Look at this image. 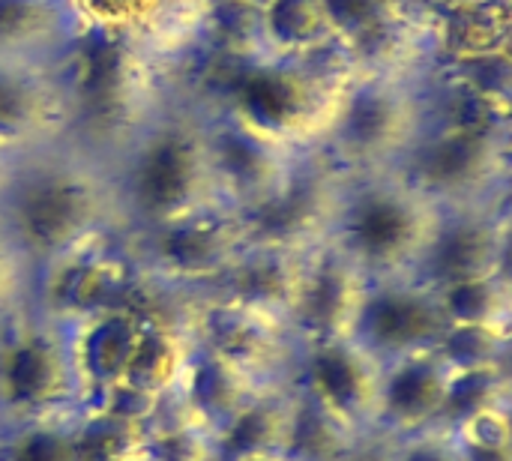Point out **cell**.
<instances>
[{
  "label": "cell",
  "instance_id": "obj_1",
  "mask_svg": "<svg viewBox=\"0 0 512 461\" xmlns=\"http://www.w3.org/2000/svg\"><path fill=\"white\" fill-rule=\"evenodd\" d=\"M351 78L354 69L339 48L309 60L207 54L177 84L255 135L294 153H321Z\"/></svg>",
  "mask_w": 512,
  "mask_h": 461
},
{
  "label": "cell",
  "instance_id": "obj_2",
  "mask_svg": "<svg viewBox=\"0 0 512 461\" xmlns=\"http://www.w3.org/2000/svg\"><path fill=\"white\" fill-rule=\"evenodd\" d=\"M0 228L36 270L123 234L108 165L60 138L18 156L0 195Z\"/></svg>",
  "mask_w": 512,
  "mask_h": 461
},
{
  "label": "cell",
  "instance_id": "obj_3",
  "mask_svg": "<svg viewBox=\"0 0 512 461\" xmlns=\"http://www.w3.org/2000/svg\"><path fill=\"white\" fill-rule=\"evenodd\" d=\"M105 165L123 234L225 207L213 177L204 105L177 81L156 114Z\"/></svg>",
  "mask_w": 512,
  "mask_h": 461
},
{
  "label": "cell",
  "instance_id": "obj_4",
  "mask_svg": "<svg viewBox=\"0 0 512 461\" xmlns=\"http://www.w3.org/2000/svg\"><path fill=\"white\" fill-rule=\"evenodd\" d=\"M66 90V138L108 162L168 99L174 78L138 48L81 36L57 63Z\"/></svg>",
  "mask_w": 512,
  "mask_h": 461
},
{
  "label": "cell",
  "instance_id": "obj_5",
  "mask_svg": "<svg viewBox=\"0 0 512 461\" xmlns=\"http://www.w3.org/2000/svg\"><path fill=\"white\" fill-rule=\"evenodd\" d=\"M441 216L444 207L396 168L345 174L327 243L372 282L414 276Z\"/></svg>",
  "mask_w": 512,
  "mask_h": 461
},
{
  "label": "cell",
  "instance_id": "obj_6",
  "mask_svg": "<svg viewBox=\"0 0 512 461\" xmlns=\"http://www.w3.org/2000/svg\"><path fill=\"white\" fill-rule=\"evenodd\" d=\"M432 78L354 72L321 156L342 174L396 168L432 123Z\"/></svg>",
  "mask_w": 512,
  "mask_h": 461
},
{
  "label": "cell",
  "instance_id": "obj_7",
  "mask_svg": "<svg viewBox=\"0 0 512 461\" xmlns=\"http://www.w3.org/2000/svg\"><path fill=\"white\" fill-rule=\"evenodd\" d=\"M396 171L441 207L507 204L512 123H450L432 117Z\"/></svg>",
  "mask_w": 512,
  "mask_h": 461
},
{
  "label": "cell",
  "instance_id": "obj_8",
  "mask_svg": "<svg viewBox=\"0 0 512 461\" xmlns=\"http://www.w3.org/2000/svg\"><path fill=\"white\" fill-rule=\"evenodd\" d=\"M81 402L66 321L33 303L0 318V423L69 411Z\"/></svg>",
  "mask_w": 512,
  "mask_h": 461
},
{
  "label": "cell",
  "instance_id": "obj_9",
  "mask_svg": "<svg viewBox=\"0 0 512 461\" xmlns=\"http://www.w3.org/2000/svg\"><path fill=\"white\" fill-rule=\"evenodd\" d=\"M138 270L162 291L198 297L219 285L249 246L246 219L228 207L192 213L144 234H123Z\"/></svg>",
  "mask_w": 512,
  "mask_h": 461
},
{
  "label": "cell",
  "instance_id": "obj_10",
  "mask_svg": "<svg viewBox=\"0 0 512 461\" xmlns=\"http://www.w3.org/2000/svg\"><path fill=\"white\" fill-rule=\"evenodd\" d=\"M81 36L138 48L180 81L207 57L213 0H66Z\"/></svg>",
  "mask_w": 512,
  "mask_h": 461
},
{
  "label": "cell",
  "instance_id": "obj_11",
  "mask_svg": "<svg viewBox=\"0 0 512 461\" xmlns=\"http://www.w3.org/2000/svg\"><path fill=\"white\" fill-rule=\"evenodd\" d=\"M384 369L387 363L357 336L294 342L288 381L366 444H375Z\"/></svg>",
  "mask_w": 512,
  "mask_h": 461
},
{
  "label": "cell",
  "instance_id": "obj_12",
  "mask_svg": "<svg viewBox=\"0 0 512 461\" xmlns=\"http://www.w3.org/2000/svg\"><path fill=\"white\" fill-rule=\"evenodd\" d=\"M342 183L345 174L330 159L309 153L276 189V195L243 216L249 240L288 249H312L324 243L336 216Z\"/></svg>",
  "mask_w": 512,
  "mask_h": 461
},
{
  "label": "cell",
  "instance_id": "obj_13",
  "mask_svg": "<svg viewBox=\"0 0 512 461\" xmlns=\"http://www.w3.org/2000/svg\"><path fill=\"white\" fill-rule=\"evenodd\" d=\"M512 207L474 204L444 207L441 225L417 267V279L444 288L510 270Z\"/></svg>",
  "mask_w": 512,
  "mask_h": 461
},
{
  "label": "cell",
  "instance_id": "obj_14",
  "mask_svg": "<svg viewBox=\"0 0 512 461\" xmlns=\"http://www.w3.org/2000/svg\"><path fill=\"white\" fill-rule=\"evenodd\" d=\"M207 117V144L219 198L228 210L246 216L261 207L276 189L294 174V168L309 153H294L252 129L240 126L237 120L225 117L204 105Z\"/></svg>",
  "mask_w": 512,
  "mask_h": 461
},
{
  "label": "cell",
  "instance_id": "obj_15",
  "mask_svg": "<svg viewBox=\"0 0 512 461\" xmlns=\"http://www.w3.org/2000/svg\"><path fill=\"white\" fill-rule=\"evenodd\" d=\"M447 327L450 324L444 318L438 288L417 276H396L369 285L354 336L384 363H390L438 348Z\"/></svg>",
  "mask_w": 512,
  "mask_h": 461
},
{
  "label": "cell",
  "instance_id": "obj_16",
  "mask_svg": "<svg viewBox=\"0 0 512 461\" xmlns=\"http://www.w3.org/2000/svg\"><path fill=\"white\" fill-rule=\"evenodd\" d=\"M372 279L354 267L327 240L309 255L306 276L291 309L288 327L294 342L345 339L357 333Z\"/></svg>",
  "mask_w": 512,
  "mask_h": 461
},
{
  "label": "cell",
  "instance_id": "obj_17",
  "mask_svg": "<svg viewBox=\"0 0 512 461\" xmlns=\"http://www.w3.org/2000/svg\"><path fill=\"white\" fill-rule=\"evenodd\" d=\"M66 132L69 108L57 63H0V150L24 156Z\"/></svg>",
  "mask_w": 512,
  "mask_h": 461
},
{
  "label": "cell",
  "instance_id": "obj_18",
  "mask_svg": "<svg viewBox=\"0 0 512 461\" xmlns=\"http://www.w3.org/2000/svg\"><path fill=\"white\" fill-rule=\"evenodd\" d=\"M456 369L438 348L390 360L381 387L378 441H399L426 429H438Z\"/></svg>",
  "mask_w": 512,
  "mask_h": 461
},
{
  "label": "cell",
  "instance_id": "obj_19",
  "mask_svg": "<svg viewBox=\"0 0 512 461\" xmlns=\"http://www.w3.org/2000/svg\"><path fill=\"white\" fill-rule=\"evenodd\" d=\"M312 249H288V246H270V243L249 240L243 255L231 264V270L207 294L258 309V312L273 315L288 324Z\"/></svg>",
  "mask_w": 512,
  "mask_h": 461
},
{
  "label": "cell",
  "instance_id": "obj_20",
  "mask_svg": "<svg viewBox=\"0 0 512 461\" xmlns=\"http://www.w3.org/2000/svg\"><path fill=\"white\" fill-rule=\"evenodd\" d=\"M258 57L309 60L342 48L327 0H258Z\"/></svg>",
  "mask_w": 512,
  "mask_h": 461
},
{
  "label": "cell",
  "instance_id": "obj_21",
  "mask_svg": "<svg viewBox=\"0 0 512 461\" xmlns=\"http://www.w3.org/2000/svg\"><path fill=\"white\" fill-rule=\"evenodd\" d=\"M78 39L66 0H0V63H60Z\"/></svg>",
  "mask_w": 512,
  "mask_h": 461
},
{
  "label": "cell",
  "instance_id": "obj_22",
  "mask_svg": "<svg viewBox=\"0 0 512 461\" xmlns=\"http://www.w3.org/2000/svg\"><path fill=\"white\" fill-rule=\"evenodd\" d=\"M297 396L285 381L264 384L255 396L216 432V444L222 456H246V453H288L291 429H294Z\"/></svg>",
  "mask_w": 512,
  "mask_h": 461
},
{
  "label": "cell",
  "instance_id": "obj_23",
  "mask_svg": "<svg viewBox=\"0 0 512 461\" xmlns=\"http://www.w3.org/2000/svg\"><path fill=\"white\" fill-rule=\"evenodd\" d=\"M441 60L510 51V0H477L435 12Z\"/></svg>",
  "mask_w": 512,
  "mask_h": 461
},
{
  "label": "cell",
  "instance_id": "obj_24",
  "mask_svg": "<svg viewBox=\"0 0 512 461\" xmlns=\"http://www.w3.org/2000/svg\"><path fill=\"white\" fill-rule=\"evenodd\" d=\"M81 405L15 423H0V461H84Z\"/></svg>",
  "mask_w": 512,
  "mask_h": 461
},
{
  "label": "cell",
  "instance_id": "obj_25",
  "mask_svg": "<svg viewBox=\"0 0 512 461\" xmlns=\"http://www.w3.org/2000/svg\"><path fill=\"white\" fill-rule=\"evenodd\" d=\"M438 300L450 327L512 330V273L444 285L438 288Z\"/></svg>",
  "mask_w": 512,
  "mask_h": 461
},
{
  "label": "cell",
  "instance_id": "obj_26",
  "mask_svg": "<svg viewBox=\"0 0 512 461\" xmlns=\"http://www.w3.org/2000/svg\"><path fill=\"white\" fill-rule=\"evenodd\" d=\"M510 405V369H474L456 372L447 408L441 417V429H456L471 417Z\"/></svg>",
  "mask_w": 512,
  "mask_h": 461
},
{
  "label": "cell",
  "instance_id": "obj_27",
  "mask_svg": "<svg viewBox=\"0 0 512 461\" xmlns=\"http://www.w3.org/2000/svg\"><path fill=\"white\" fill-rule=\"evenodd\" d=\"M512 330L495 327H447L438 351L456 372L510 369Z\"/></svg>",
  "mask_w": 512,
  "mask_h": 461
},
{
  "label": "cell",
  "instance_id": "obj_28",
  "mask_svg": "<svg viewBox=\"0 0 512 461\" xmlns=\"http://www.w3.org/2000/svg\"><path fill=\"white\" fill-rule=\"evenodd\" d=\"M33 303V267L0 228V318Z\"/></svg>",
  "mask_w": 512,
  "mask_h": 461
},
{
  "label": "cell",
  "instance_id": "obj_29",
  "mask_svg": "<svg viewBox=\"0 0 512 461\" xmlns=\"http://www.w3.org/2000/svg\"><path fill=\"white\" fill-rule=\"evenodd\" d=\"M381 461H462V450L456 438L438 426L381 444Z\"/></svg>",
  "mask_w": 512,
  "mask_h": 461
},
{
  "label": "cell",
  "instance_id": "obj_30",
  "mask_svg": "<svg viewBox=\"0 0 512 461\" xmlns=\"http://www.w3.org/2000/svg\"><path fill=\"white\" fill-rule=\"evenodd\" d=\"M390 9L396 12H405V15H426V12H435L432 9V0H384Z\"/></svg>",
  "mask_w": 512,
  "mask_h": 461
},
{
  "label": "cell",
  "instance_id": "obj_31",
  "mask_svg": "<svg viewBox=\"0 0 512 461\" xmlns=\"http://www.w3.org/2000/svg\"><path fill=\"white\" fill-rule=\"evenodd\" d=\"M219 461H297L288 453H246V456H222Z\"/></svg>",
  "mask_w": 512,
  "mask_h": 461
},
{
  "label": "cell",
  "instance_id": "obj_32",
  "mask_svg": "<svg viewBox=\"0 0 512 461\" xmlns=\"http://www.w3.org/2000/svg\"><path fill=\"white\" fill-rule=\"evenodd\" d=\"M15 162H18V156H9V153L0 150V195H3V189H6V183H9V177H12Z\"/></svg>",
  "mask_w": 512,
  "mask_h": 461
},
{
  "label": "cell",
  "instance_id": "obj_33",
  "mask_svg": "<svg viewBox=\"0 0 512 461\" xmlns=\"http://www.w3.org/2000/svg\"><path fill=\"white\" fill-rule=\"evenodd\" d=\"M99 461H147L141 456V444L135 447V450H129V453H117V456H108V459H99Z\"/></svg>",
  "mask_w": 512,
  "mask_h": 461
}]
</instances>
